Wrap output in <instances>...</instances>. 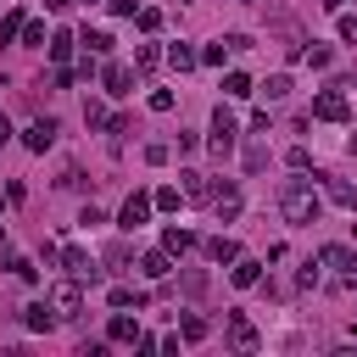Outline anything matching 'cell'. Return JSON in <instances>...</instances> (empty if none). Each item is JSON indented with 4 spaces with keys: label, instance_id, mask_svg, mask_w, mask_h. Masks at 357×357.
<instances>
[{
    "label": "cell",
    "instance_id": "obj_9",
    "mask_svg": "<svg viewBox=\"0 0 357 357\" xmlns=\"http://www.w3.org/2000/svg\"><path fill=\"white\" fill-rule=\"evenodd\" d=\"M139 335H145V329L117 307V312H112V324H106V340H117V346H139Z\"/></svg>",
    "mask_w": 357,
    "mask_h": 357
},
{
    "label": "cell",
    "instance_id": "obj_2",
    "mask_svg": "<svg viewBox=\"0 0 357 357\" xmlns=\"http://www.w3.org/2000/svg\"><path fill=\"white\" fill-rule=\"evenodd\" d=\"M312 117H318V123H346V117H351V100H346V89H340V84L318 89V100H312Z\"/></svg>",
    "mask_w": 357,
    "mask_h": 357
},
{
    "label": "cell",
    "instance_id": "obj_41",
    "mask_svg": "<svg viewBox=\"0 0 357 357\" xmlns=\"http://www.w3.org/2000/svg\"><path fill=\"white\" fill-rule=\"evenodd\" d=\"M78 223H84V229H100V223H106V212H100V206H84V212H78Z\"/></svg>",
    "mask_w": 357,
    "mask_h": 357
},
{
    "label": "cell",
    "instance_id": "obj_38",
    "mask_svg": "<svg viewBox=\"0 0 357 357\" xmlns=\"http://www.w3.org/2000/svg\"><path fill=\"white\" fill-rule=\"evenodd\" d=\"M6 268H11V273H17V279H33V273H39V268H33V262H28V257H6Z\"/></svg>",
    "mask_w": 357,
    "mask_h": 357
},
{
    "label": "cell",
    "instance_id": "obj_43",
    "mask_svg": "<svg viewBox=\"0 0 357 357\" xmlns=\"http://www.w3.org/2000/svg\"><path fill=\"white\" fill-rule=\"evenodd\" d=\"M340 39H357V17H340Z\"/></svg>",
    "mask_w": 357,
    "mask_h": 357
},
{
    "label": "cell",
    "instance_id": "obj_17",
    "mask_svg": "<svg viewBox=\"0 0 357 357\" xmlns=\"http://www.w3.org/2000/svg\"><path fill=\"white\" fill-rule=\"evenodd\" d=\"M229 279H234V290H251V284L262 279V262H251V257H234V268H229Z\"/></svg>",
    "mask_w": 357,
    "mask_h": 357
},
{
    "label": "cell",
    "instance_id": "obj_29",
    "mask_svg": "<svg viewBox=\"0 0 357 357\" xmlns=\"http://www.w3.org/2000/svg\"><path fill=\"white\" fill-rule=\"evenodd\" d=\"M301 61H307V67H329V61H335V50L312 39V50H301Z\"/></svg>",
    "mask_w": 357,
    "mask_h": 357
},
{
    "label": "cell",
    "instance_id": "obj_10",
    "mask_svg": "<svg viewBox=\"0 0 357 357\" xmlns=\"http://www.w3.org/2000/svg\"><path fill=\"white\" fill-rule=\"evenodd\" d=\"M206 206L229 223V218H240V190H234V184H212V201H206Z\"/></svg>",
    "mask_w": 357,
    "mask_h": 357
},
{
    "label": "cell",
    "instance_id": "obj_13",
    "mask_svg": "<svg viewBox=\"0 0 357 357\" xmlns=\"http://www.w3.org/2000/svg\"><path fill=\"white\" fill-rule=\"evenodd\" d=\"M73 50H78V39H73V33H67V28H56V33H50V39H45V56H50V61H56V67H67V61H73Z\"/></svg>",
    "mask_w": 357,
    "mask_h": 357
},
{
    "label": "cell",
    "instance_id": "obj_12",
    "mask_svg": "<svg viewBox=\"0 0 357 357\" xmlns=\"http://www.w3.org/2000/svg\"><path fill=\"white\" fill-rule=\"evenodd\" d=\"M324 195H329L335 206L357 212V184H351V178H335V173H324Z\"/></svg>",
    "mask_w": 357,
    "mask_h": 357
},
{
    "label": "cell",
    "instance_id": "obj_27",
    "mask_svg": "<svg viewBox=\"0 0 357 357\" xmlns=\"http://www.w3.org/2000/svg\"><path fill=\"white\" fill-rule=\"evenodd\" d=\"M151 201H156V212H178V201H184V190H173V184H162V190H156Z\"/></svg>",
    "mask_w": 357,
    "mask_h": 357
},
{
    "label": "cell",
    "instance_id": "obj_11",
    "mask_svg": "<svg viewBox=\"0 0 357 357\" xmlns=\"http://www.w3.org/2000/svg\"><path fill=\"white\" fill-rule=\"evenodd\" d=\"M318 268H335V273H357V251H351V245H324V251H318Z\"/></svg>",
    "mask_w": 357,
    "mask_h": 357
},
{
    "label": "cell",
    "instance_id": "obj_6",
    "mask_svg": "<svg viewBox=\"0 0 357 357\" xmlns=\"http://www.w3.org/2000/svg\"><path fill=\"white\" fill-rule=\"evenodd\" d=\"M229 346H234V351H257V346H262V335L251 329L245 312H229Z\"/></svg>",
    "mask_w": 357,
    "mask_h": 357
},
{
    "label": "cell",
    "instance_id": "obj_50",
    "mask_svg": "<svg viewBox=\"0 0 357 357\" xmlns=\"http://www.w3.org/2000/svg\"><path fill=\"white\" fill-rule=\"evenodd\" d=\"M240 6H245V0H240Z\"/></svg>",
    "mask_w": 357,
    "mask_h": 357
},
{
    "label": "cell",
    "instance_id": "obj_28",
    "mask_svg": "<svg viewBox=\"0 0 357 357\" xmlns=\"http://www.w3.org/2000/svg\"><path fill=\"white\" fill-rule=\"evenodd\" d=\"M156 61H162V50H156V45H139V50H134V73H151Z\"/></svg>",
    "mask_w": 357,
    "mask_h": 357
},
{
    "label": "cell",
    "instance_id": "obj_18",
    "mask_svg": "<svg viewBox=\"0 0 357 357\" xmlns=\"http://www.w3.org/2000/svg\"><path fill=\"white\" fill-rule=\"evenodd\" d=\"M22 324H28L33 335H45V329L56 324V307H50V301H33V307H22Z\"/></svg>",
    "mask_w": 357,
    "mask_h": 357
},
{
    "label": "cell",
    "instance_id": "obj_31",
    "mask_svg": "<svg viewBox=\"0 0 357 357\" xmlns=\"http://www.w3.org/2000/svg\"><path fill=\"white\" fill-rule=\"evenodd\" d=\"M134 17H139V33H156V28H162V11H156V6H139Z\"/></svg>",
    "mask_w": 357,
    "mask_h": 357
},
{
    "label": "cell",
    "instance_id": "obj_40",
    "mask_svg": "<svg viewBox=\"0 0 357 357\" xmlns=\"http://www.w3.org/2000/svg\"><path fill=\"white\" fill-rule=\"evenodd\" d=\"M245 167H251V173H262V167H268V151H262V145H251V151H245Z\"/></svg>",
    "mask_w": 357,
    "mask_h": 357
},
{
    "label": "cell",
    "instance_id": "obj_36",
    "mask_svg": "<svg viewBox=\"0 0 357 357\" xmlns=\"http://www.w3.org/2000/svg\"><path fill=\"white\" fill-rule=\"evenodd\" d=\"M167 156H173V151H167V145H162V139H151V145H145V162H151V167H162V162H167Z\"/></svg>",
    "mask_w": 357,
    "mask_h": 357
},
{
    "label": "cell",
    "instance_id": "obj_37",
    "mask_svg": "<svg viewBox=\"0 0 357 357\" xmlns=\"http://www.w3.org/2000/svg\"><path fill=\"white\" fill-rule=\"evenodd\" d=\"M284 162H290L296 173H307V162H312V156H307V145H290V151H284Z\"/></svg>",
    "mask_w": 357,
    "mask_h": 357
},
{
    "label": "cell",
    "instance_id": "obj_48",
    "mask_svg": "<svg viewBox=\"0 0 357 357\" xmlns=\"http://www.w3.org/2000/svg\"><path fill=\"white\" fill-rule=\"evenodd\" d=\"M84 6H95V0H84Z\"/></svg>",
    "mask_w": 357,
    "mask_h": 357
},
{
    "label": "cell",
    "instance_id": "obj_33",
    "mask_svg": "<svg viewBox=\"0 0 357 357\" xmlns=\"http://www.w3.org/2000/svg\"><path fill=\"white\" fill-rule=\"evenodd\" d=\"M84 123H89V128H106L112 117H106V106H100V100H84Z\"/></svg>",
    "mask_w": 357,
    "mask_h": 357
},
{
    "label": "cell",
    "instance_id": "obj_35",
    "mask_svg": "<svg viewBox=\"0 0 357 357\" xmlns=\"http://www.w3.org/2000/svg\"><path fill=\"white\" fill-rule=\"evenodd\" d=\"M73 78H78L73 67H50V89H73Z\"/></svg>",
    "mask_w": 357,
    "mask_h": 357
},
{
    "label": "cell",
    "instance_id": "obj_14",
    "mask_svg": "<svg viewBox=\"0 0 357 357\" xmlns=\"http://www.w3.org/2000/svg\"><path fill=\"white\" fill-rule=\"evenodd\" d=\"M100 84H106V95H128V84H134V67H123V61H106V67H100Z\"/></svg>",
    "mask_w": 357,
    "mask_h": 357
},
{
    "label": "cell",
    "instance_id": "obj_46",
    "mask_svg": "<svg viewBox=\"0 0 357 357\" xmlns=\"http://www.w3.org/2000/svg\"><path fill=\"white\" fill-rule=\"evenodd\" d=\"M324 6H329V11H346V0H324Z\"/></svg>",
    "mask_w": 357,
    "mask_h": 357
},
{
    "label": "cell",
    "instance_id": "obj_26",
    "mask_svg": "<svg viewBox=\"0 0 357 357\" xmlns=\"http://www.w3.org/2000/svg\"><path fill=\"white\" fill-rule=\"evenodd\" d=\"M178 335H184V340H206V318H201V312H184V318H178Z\"/></svg>",
    "mask_w": 357,
    "mask_h": 357
},
{
    "label": "cell",
    "instance_id": "obj_30",
    "mask_svg": "<svg viewBox=\"0 0 357 357\" xmlns=\"http://www.w3.org/2000/svg\"><path fill=\"white\" fill-rule=\"evenodd\" d=\"M262 95H268V100H284V95H290V73H273V78L262 84Z\"/></svg>",
    "mask_w": 357,
    "mask_h": 357
},
{
    "label": "cell",
    "instance_id": "obj_49",
    "mask_svg": "<svg viewBox=\"0 0 357 357\" xmlns=\"http://www.w3.org/2000/svg\"><path fill=\"white\" fill-rule=\"evenodd\" d=\"M0 240H6V229H0Z\"/></svg>",
    "mask_w": 357,
    "mask_h": 357
},
{
    "label": "cell",
    "instance_id": "obj_23",
    "mask_svg": "<svg viewBox=\"0 0 357 357\" xmlns=\"http://www.w3.org/2000/svg\"><path fill=\"white\" fill-rule=\"evenodd\" d=\"M206 257H212V262H218V268H223V262H234V257H240V245H234V240H223V234H218V240H206Z\"/></svg>",
    "mask_w": 357,
    "mask_h": 357
},
{
    "label": "cell",
    "instance_id": "obj_47",
    "mask_svg": "<svg viewBox=\"0 0 357 357\" xmlns=\"http://www.w3.org/2000/svg\"><path fill=\"white\" fill-rule=\"evenodd\" d=\"M346 151H351V156H357V134H351V139H346Z\"/></svg>",
    "mask_w": 357,
    "mask_h": 357
},
{
    "label": "cell",
    "instance_id": "obj_32",
    "mask_svg": "<svg viewBox=\"0 0 357 357\" xmlns=\"http://www.w3.org/2000/svg\"><path fill=\"white\" fill-rule=\"evenodd\" d=\"M45 39H50V33H45V22H33V17H28V22H22V45H33V50H39Z\"/></svg>",
    "mask_w": 357,
    "mask_h": 357
},
{
    "label": "cell",
    "instance_id": "obj_15",
    "mask_svg": "<svg viewBox=\"0 0 357 357\" xmlns=\"http://www.w3.org/2000/svg\"><path fill=\"white\" fill-rule=\"evenodd\" d=\"M139 273H145V279H167V273H173V251H167V245H162V251H145V257H139Z\"/></svg>",
    "mask_w": 357,
    "mask_h": 357
},
{
    "label": "cell",
    "instance_id": "obj_19",
    "mask_svg": "<svg viewBox=\"0 0 357 357\" xmlns=\"http://www.w3.org/2000/svg\"><path fill=\"white\" fill-rule=\"evenodd\" d=\"M162 245H167L173 257H184V251H195V234H190V229H178V223H167V229H162Z\"/></svg>",
    "mask_w": 357,
    "mask_h": 357
},
{
    "label": "cell",
    "instance_id": "obj_4",
    "mask_svg": "<svg viewBox=\"0 0 357 357\" xmlns=\"http://www.w3.org/2000/svg\"><path fill=\"white\" fill-rule=\"evenodd\" d=\"M234 134H240L234 112L218 106V112H212V139H206V151H212V156H229V151H234Z\"/></svg>",
    "mask_w": 357,
    "mask_h": 357
},
{
    "label": "cell",
    "instance_id": "obj_24",
    "mask_svg": "<svg viewBox=\"0 0 357 357\" xmlns=\"http://www.w3.org/2000/svg\"><path fill=\"white\" fill-rule=\"evenodd\" d=\"M22 22H28L22 11H6V17H0V45H11V39H22Z\"/></svg>",
    "mask_w": 357,
    "mask_h": 357
},
{
    "label": "cell",
    "instance_id": "obj_44",
    "mask_svg": "<svg viewBox=\"0 0 357 357\" xmlns=\"http://www.w3.org/2000/svg\"><path fill=\"white\" fill-rule=\"evenodd\" d=\"M6 139H11V117L0 112V145H6Z\"/></svg>",
    "mask_w": 357,
    "mask_h": 357
},
{
    "label": "cell",
    "instance_id": "obj_22",
    "mask_svg": "<svg viewBox=\"0 0 357 357\" xmlns=\"http://www.w3.org/2000/svg\"><path fill=\"white\" fill-rule=\"evenodd\" d=\"M106 301H112V307H134V312H139V307H145L151 296H145V290H134V284H117V290H112Z\"/></svg>",
    "mask_w": 357,
    "mask_h": 357
},
{
    "label": "cell",
    "instance_id": "obj_20",
    "mask_svg": "<svg viewBox=\"0 0 357 357\" xmlns=\"http://www.w3.org/2000/svg\"><path fill=\"white\" fill-rule=\"evenodd\" d=\"M162 61H167V67H173V73H190V67H195V61H201V56H195V50H190V45H167V50H162Z\"/></svg>",
    "mask_w": 357,
    "mask_h": 357
},
{
    "label": "cell",
    "instance_id": "obj_7",
    "mask_svg": "<svg viewBox=\"0 0 357 357\" xmlns=\"http://www.w3.org/2000/svg\"><path fill=\"white\" fill-rule=\"evenodd\" d=\"M56 134H61V128H56V123H50V117H39V123H28V128H22V145H28V151H39V156H45V151H50V145H56Z\"/></svg>",
    "mask_w": 357,
    "mask_h": 357
},
{
    "label": "cell",
    "instance_id": "obj_21",
    "mask_svg": "<svg viewBox=\"0 0 357 357\" xmlns=\"http://www.w3.org/2000/svg\"><path fill=\"white\" fill-rule=\"evenodd\" d=\"M78 45H84L89 56H106V50H112V33H106V28H84V33H78Z\"/></svg>",
    "mask_w": 357,
    "mask_h": 357
},
{
    "label": "cell",
    "instance_id": "obj_45",
    "mask_svg": "<svg viewBox=\"0 0 357 357\" xmlns=\"http://www.w3.org/2000/svg\"><path fill=\"white\" fill-rule=\"evenodd\" d=\"M45 6H50V11H67V6H73V0H45Z\"/></svg>",
    "mask_w": 357,
    "mask_h": 357
},
{
    "label": "cell",
    "instance_id": "obj_8",
    "mask_svg": "<svg viewBox=\"0 0 357 357\" xmlns=\"http://www.w3.org/2000/svg\"><path fill=\"white\" fill-rule=\"evenodd\" d=\"M151 206H156L151 195H128V201H123V212H117V229H128V234H134V229L151 218Z\"/></svg>",
    "mask_w": 357,
    "mask_h": 357
},
{
    "label": "cell",
    "instance_id": "obj_1",
    "mask_svg": "<svg viewBox=\"0 0 357 357\" xmlns=\"http://www.w3.org/2000/svg\"><path fill=\"white\" fill-rule=\"evenodd\" d=\"M279 212H284V223L307 229V223H318V212H324V195H318L307 178H290V184L279 190Z\"/></svg>",
    "mask_w": 357,
    "mask_h": 357
},
{
    "label": "cell",
    "instance_id": "obj_5",
    "mask_svg": "<svg viewBox=\"0 0 357 357\" xmlns=\"http://www.w3.org/2000/svg\"><path fill=\"white\" fill-rule=\"evenodd\" d=\"M61 268H67L73 279H100V268H95V257H89L84 245H61Z\"/></svg>",
    "mask_w": 357,
    "mask_h": 357
},
{
    "label": "cell",
    "instance_id": "obj_3",
    "mask_svg": "<svg viewBox=\"0 0 357 357\" xmlns=\"http://www.w3.org/2000/svg\"><path fill=\"white\" fill-rule=\"evenodd\" d=\"M50 307H56V318H78V307H84V279H61V284H50V296H45Z\"/></svg>",
    "mask_w": 357,
    "mask_h": 357
},
{
    "label": "cell",
    "instance_id": "obj_39",
    "mask_svg": "<svg viewBox=\"0 0 357 357\" xmlns=\"http://www.w3.org/2000/svg\"><path fill=\"white\" fill-rule=\"evenodd\" d=\"M151 112H173V89H151Z\"/></svg>",
    "mask_w": 357,
    "mask_h": 357
},
{
    "label": "cell",
    "instance_id": "obj_34",
    "mask_svg": "<svg viewBox=\"0 0 357 357\" xmlns=\"http://www.w3.org/2000/svg\"><path fill=\"white\" fill-rule=\"evenodd\" d=\"M223 56H229V45H223V39H218V45H206V50H201V61H206V67H223Z\"/></svg>",
    "mask_w": 357,
    "mask_h": 357
},
{
    "label": "cell",
    "instance_id": "obj_16",
    "mask_svg": "<svg viewBox=\"0 0 357 357\" xmlns=\"http://www.w3.org/2000/svg\"><path fill=\"white\" fill-rule=\"evenodd\" d=\"M178 190H184V201H212V184H206V173H178Z\"/></svg>",
    "mask_w": 357,
    "mask_h": 357
},
{
    "label": "cell",
    "instance_id": "obj_25",
    "mask_svg": "<svg viewBox=\"0 0 357 357\" xmlns=\"http://www.w3.org/2000/svg\"><path fill=\"white\" fill-rule=\"evenodd\" d=\"M223 95H229V100H245V95H257V89H251L245 73H229V78H223Z\"/></svg>",
    "mask_w": 357,
    "mask_h": 357
},
{
    "label": "cell",
    "instance_id": "obj_42",
    "mask_svg": "<svg viewBox=\"0 0 357 357\" xmlns=\"http://www.w3.org/2000/svg\"><path fill=\"white\" fill-rule=\"evenodd\" d=\"M128 128H134V123H128V117H123V112H117V117H112V123H106V134H112V139H123V134H128Z\"/></svg>",
    "mask_w": 357,
    "mask_h": 357
}]
</instances>
